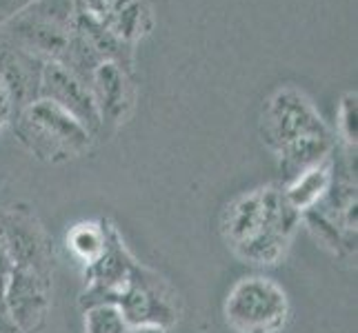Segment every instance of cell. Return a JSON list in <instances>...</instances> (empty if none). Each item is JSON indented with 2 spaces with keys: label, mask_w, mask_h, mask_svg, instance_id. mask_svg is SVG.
Returning a JSON list of instances; mask_svg holds the SVG:
<instances>
[{
  "label": "cell",
  "mask_w": 358,
  "mask_h": 333,
  "mask_svg": "<svg viewBox=\"0 0 358 333\" xmlns=\"http://www.w3.org/2000/svg\"><path fill=\"white\" fill-rule=\"evenodd\" d=\"M3 285H5V278H0V302H3Z\"/></svg>",
  "instance_id": "cell-18"
},
{
  "label": "cell",
  "mask_w": 358,
  "mask_h": 333,
  "mask_svg": "<svg viewBox=\"0 0 358 333\" xmlns=\"http://www.w3.org/2000/svg\"><path fill=\"white\" fill-rule=\"evenodd\" d=\"M129 329L116 302H98L85 309V333H129Z\"/></svg>",
  "instance_id": "cell-12"
},
{
  "label": "cell",
  "mask_w": 358,
  "mask_h": 333,
  "mask_svg": "<svg viewBox=\"0 0 358 333\" xmlns=\"http://www.w3.org/2000/svg\"><path fill=\"white\" fill-rule=\"evenodd\" d=\"M225 323L236 333H280L289 323V298L278 282L245 276L225 298Z\"/></svg>",
  "instance_id": "cell-4"
},
{
  "label": "cell",
  "mask_w": 358,
  "mask_h": 333,
  "mask_svg": "<svg viewBox=\"0 0 358 333\" xmlns=\"http://www.w3.org/2000/svg\"><path fill=\"white\" fill-rule=\"evenodd\" d=\"M14 133L29 154L52 165L83 156L92 145V133L76 118L43 98L18 111Z\"/></svg>",
  "instance_id": "cell-3"
},
{
  "label": "cell",
  "mask_w": 358,
  "mask_h": 333,
  "mask_svg": "<svg viewBox=\"0 0 358 333\" xmlns=\"http://www.w3.org/2000/svg\"><path fill=\"white\" fill-rule=\"evenodd\" d=\"M0 240L11 267H27L52 276V244L41 220L27 207L0 209Z\"/></svg>",
  "instance_id": "cell-6"
},
{
  "label": "cell",
  "mask_w": 358,
  "mask_h": 333,
  "mask_svg": "<svg viewBox=\"0 0 358 333\" xmlns=\"http://www.w3.org/2000/svg\"><path fill=\"white\" fill-rule=\"evenodd\" d=\"M0 333H22L18 329V325L14 323V320H11L7 306H5V300L0 302Z\"/></svg>",
  "instance_id": "cell-15"
},
{
  "label": "cell",
  "mask_w": 358,
  "mask_h": 333,
  "mask_svg": "<svg viewBox=\"0 0 358 333\" xmlns=\"http://www.w3.org/2000/svg\"><path fill=\"white\" fill-rule=\"evenodd\" d=\"M263 142L278 154L287 178L303 174L331 156V135L323 118L307 98L296 89H278L263 107Z\"/></svg>",
  "instance_id": "cell-2"
},
{
  "label": "cell",
  "mask_w": 358,
  "mask_h": 333,
  "mask_svg": "<svg viewBox=\"0 0 358 333\" xmlns=\"http://www.w3.org/2000/svg\"><path fill=\"white\" fill-rule=\"evenodd\" d=\"M331 180H334V163H331L329 156L323 163H318L310 169H305L303 174L294 176L282 187V195H285L287 205L294 212H299L303 216L325 198L331 187Z\"/></svg>",
  "instance_id": "cell-9"
},
{
  "label": "cell",
  "mask_w": 358,
  "mask_h": 333,
  "mask_svg": "<svg viewBox=\"0 0 358 333\" xmlns=\"http://www.w3.org/2000/svg\"><path fill=\"white\" fill-rule=\"evenodd\" d=\"M3 300L22 333H38L52 309V276L27 267H11L5 276Z\"/></svg>",
  "instance_id": "cell-7"
},
{
  "label": "cell",
  "mask_w": 358,
  "mask_h": 333,
  "mask_svg": "<svg viewBox=\"0 0 358 333\" xmlns=\"http://www.w3.org/2000/svg\"><path fill=\"white\" fill-rule=\"evenodd\" d=\"M301 220V214L287 205L282 189L265 187L227 205L223 236L241 260L271 267L285 258Z\"/></svg>",
  "instance_id": "cell-1"
},
{
  "label": "cell",
  "mask_w": 358,
  "mask_h": 333,
  "mask_svg": "<svg viewBox=\"0 0 358 333\" xmlns=\"http://www.w3.org/2000/svg\"><path fill=\"white\" fill-rule=\"evenodd\" d=\"M338 133L348 147H356V94L343 96L338 107Z\"/></svg>",
  "instance_id": "cell-13"
},
{
  "label": "cell",
  "mask_w": 358,
  "mask_h": 333,
  "mask_svg": "<svg viewBox=\"0 0 358 333\" xmlns=\"http://www.w3.org/2000/svg\"><path fill=\"white\" fill-rule=\"evenodd\" d=\"M11 109H14V103H11V96L5 87V82L0 80V127L5 125L11 116Z\"/></svg>",
  "instance_id": "cell-14"
},
{
  "label": "cell",
  "mask_w": 358,
  "mask_h": 333,
  "mask_svg": "<svg viewBox=\"0 0 358 333\" xmlns=\"http://www.w3.org/2000/svg\"><path fill=\"white\" fill-rule=\"evenodd\" d=\"M9 269H11V260L3 246V240H0V278H5L9 274Z\"/></svg>",
  "instance_id": "cell-16"
},
{
  "label": "cell",
  "mask_w": 358,
  "mask_h": 333,
  "mask_svg": "<svg viewBox=\"0 0 358 333\" xmlns=\"http://www.w3.org/2000/svg\"><path fill=\"white\" fill-rule=\"evenodd\" d=\"M94 96V103L98 107V114L101 120H120L125 116V109L129 105L127 98V87H125V78L114 65H103L96 71L94 76V87L90 89Z\"/></svg>",
  "instance_id": "cell-11"
},
{
  "label": "cell",
  "mask_w": 358,
  "mask_h": 333,
  "mask_svg": "<svg viewBox=\"0 0 358 333\" xmlns=\"http://www.w3.org/2000/svg\"><path fill=\"white\" fill-rule=\"evenodd\" d=\"M129 333H167V329L156 327V325H138V327H131Z\"/></svg>",
  "instance_id": "cell-17"
},
{
  "label": "cell",
  "mask_w": 358,
  "mask_h": 333,
  "mask_svg": "<svg viewBox=\"0 0 358 333\" xmlns=\"http://www.w3.org/2000/svg\"><path fill=\"white\" fill-rule=\"evenodd\" d=\"M41 98L65 109L69 116L76 118L80 125L94 133L103 125L98 107L94 103V96L87 84H83L71 71H67L63 65L49 63L45 65L41 73Z\"/></svg>",
  "instance_id": "cell-8"
},
{
  "label": "cell",
  "mask_w": 358,
  "mask_h": 333,
  "mask_svg": "<svg viewBox=\"0 0 358 333\" xmlns=\"http://www.w3.org/2000/svg\"><path fill=\"white\" fill-rule=\"evenodd\" d=\"M109 229H112V225L107 220H80L67 229V249L80 265H85V269L92 267L105 253Z\"/></svg>",
  "instance_id": "cell-10"
},
{
  "label": "cell",
  "mask_w": 358,
  "mask_h": 333,
  "mask_svg": "<svg viewBox=\"0 0 358 333\" xmlns=\"http://www.w3.org/2000/svg\"><path fill=\"white\" fill-rule=\"evenodd\" d=\"M118 309L131 327L156 325L169 329L178 320V295L154 271L136 265L129 285L116 298Z\"/></svg>",
  "instance_id": "cell-5"
}]
</instances>
